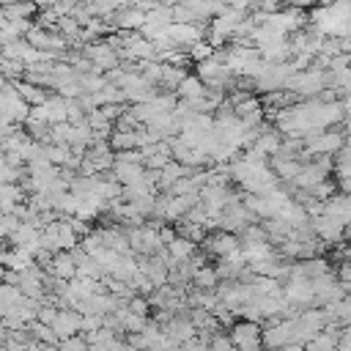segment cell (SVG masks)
<instances>
[{"label": "cell", "mask_w": 351, "mask_h": 351, "mask_svg": "<svg viewBox=\"0 0 351 351\" xmlns=\"http://www.w3.org/2000/svg\"><path fill=\"white\" fill-rule=\"evenodd\" d=\"M310 230L315 233L318 241H326L329 247H332V244H340L343 236H346V225H340L337 219H332V217H326V214L313 217V219H310Z\"/></svg>", "instance_id": "cell-7"}, {"label": "cell", "mask_w": 351, "mask_h": 351, "mask_svg": "<svg viewBox=\"0 0 351 351\" xmlns=\"http://www.w3.org/2000/svg\"><path fill=\"white\" fill-rule=\"evenodd\" d=\"M33 11H36V3H30V0H25V3H19V0H5L3 8H0L3 19H27Z\"/></svg>", "instance_id": "cell-19"}, {"label": "cell", "mask_w": 351, "mask_h": 351, "mask_svg": "<svg viewBox=\"0 0 351 351\" xmlns=\"http://www.w3.org/2000/svg\"><path fill=\"white\" fill-rule=\"evenodd\" d=\"M195 241H189V239H184V236H176L170 244H165V252H167V271L176 266V263H184L186 258H192L195 255Z\"/></svg>", "instance_id": "cell-12"}, {"label": "cell", "mask_w": 351, "mask_h": 351, "mask_svg": "<svg viewBox=\"0 0 351 351\" xmlns=\"http://www.w3.org/2000/svg\"><path fill=\"white\" fill-rule=\"evenodd\" d=\"M178 230H181V236L189 239V241H203V236H206V230H203L200 225H192V222H181Z\"/></svg>", "instance_id": "cell-28"}, {"label": "cell", "mask_w": 351, "mask_h": 351, "mask_svg": "<svg viewBox=\"0 0 351 351\" xmlns=\"http://www.w3.org/2000/svg\"><path fill=\"white\" fill-rule=\"evenodd\" d=\"M313 33L324 38H348V0H335L310 14Z\"/></svg>", "instance_id": "cell-1"}, {"label": "cell", "mask_w": 351, "mask_h": 351, "mask_svg": "<svg viewBox=\"0 0 351 351\" xmlns=\"http://www.w3.org/2000/svg\"><path fill=\"white\" fill-rule=\"evenodd\" d=\"M340 145H346V129L340 126L337 132H318L313 137H304V148H302V156L307 154V162L310 156H332Z\"/></svg>", "instance_id": "cell-3"}, {"label": "cell", "mask_w": 351, "mask_h": 351, "mask_svg": "<svg viewBox=\"0 0 351 351\" xmlns=\"http://www.w3.org/2000/svg\"><path fill=\"white\" fill-rule=\"evenodd\" d=\"M58 351H90V346L85 343L82 335H74V337H63V340H58Z\"/></svg>", "instance_id": "cell-25"}, {"label": "cell", "mask_w": 351, "mask_h": 351, "mask_svg": "<svg viewBox=\"0 0 351 351\" xmlns=\"http://www.w3.org/2000/svg\"><path fill=\"white\" fill-rule=\"evenodd\" d=\"M178 99H200L203 93H206V85L195 77V74H186L178 85H176V90H173Z\"/></svg>", "instance_id": "cell-17"}, {"label": "cell", "mask_w": 351, "mask_h": 351, "mask_svg": "<svg viewBox=\"0 0 351 351\" xmlns=\"http://www.w3.org/2000/svg\"><path fill=\"white\" fill-rule=\"evenodd\" d=\"M326 71L324 69H307V71H296L288 82L285 90H291L296 99H315L321 90H326Z\"/></svg>", "instance_id": "cell-2"}, {"label": "cell", "mask_w": 351, "mask_h": 351, "mask_svg": "<svg viewBox=\"0 0 351 351\" xmlns=\"http://www.w3.org/2000/svg\"><path fill=\"white\" fill-rule=\"evenodd\" d=\"M230 343L236 351H258L261 348V324L252 321H236L230 326Z\"/></svg>", "instance_id": "cell-5"}, {"label": "cell", "mask_w": 351, "mask_h": 351, "mask_svg": "<svg viewBox=\"0 0 351 351\" xmlns=\"http://www.w3.org/2000/svg\"><path fill=\"white\" fill-rule=\"evenodd\" d=\"M0 351H5V346H3V340H0Z\"/></svg>", "instance_id": "cell-35"}, {"label": "cell", "mask_w": 351, "mask_h": 351, "mask_svg": "<svg viewBox=\"0 0 351 351\" xmlns=\"http://www.w3.org/2000/svg\"><path fill=\"white\" fill-rule=\"evenodd\" d=\"M189 282L195 285V291H214V288L219 285V277H217L214 266H200V269L192 274Z\"/></svg>", "instance_id": "cell-20"}, {"label": "cell", "mask_w": 351, "mask_h": 351, "mask_svg": "<svg viewBox=\"0 0 351 351\" xmlns=\"http://www.w3.org/2000/svg\"><path fill=\"white\" fill-rule=\"evenodd\" d=\"M58 27H60V33H66L69 38H77V36H80V25H77L71 16H58Z\"/></svg>", "instance_id": "cell-29"}, {"label": "cell", "mask_w": 351, "mask_h": 351, "mask_svg": "<svg viewBox=\"0 0 351 351\" xmlns=\"http://www.w3.org/2000/svg\"><path fill=\"white\" fill-rule=\"evenodd\" d=\"M148 299H143L140 293H134L132 299H126V310L129 313H134V315H143V318H148Z\"/></svg>", "instance_id": "cell-27"}, {"label": "cell", "mask_w": 351, "mask_h": 351, "mask_svg": "<svg viewBox=\"0 0 351 351\" xmlns=\"http://www.w3.org/2000/svg\"><path fill=\"white\" fill-rule=\"evenodd\" d=\"M107 145H110V151H140V143H137V129L134 132H115L112 129V134L107 137Z\"/></svg>", "instance_id": "cell-18"}, {"label": "cell", "mask_w": 351, "mask_h": 351, "mask_svg": "<svg viewBox=\"0 0 351 351\" xmlns=\"http://www.w3.org/2000/svg\"><path fill=\"white\" fill-rule=\"evenodd\" d=\"M318 3H321V5H329V3H335V0H318Z\"/></svg>", "instance_id": "cell-34"}, {"label": "cell", "mask_w": 351, "mask_h": 351, "mask_svg": "<svg viewBox=\"0 0 351 351\" xmlns=\"http://www.w3.org/2000/svg\"><path fill=\"white\" fill-rule=\"evenodd\" d=\"M0 263H5L8 266V271H25V269H30L33 263H36V258L27 252V250H22V247H14V250H8V252H0Z\"/></svg>", "instance_id": "cell-15"}, {"label": "cell", "mask_w": 351, "mask_h": 351, "mask_svg": "<svg viewBox=\"0 0 351 351\" xmlns=\"http://www.w3.org/2000/svg\"><path fill=\"white\" fill-rule=\"evenodd\" d=\"M203 247L208 255L214 258H225L228 252L239 250V239L233 233H225V230H214V233H206L203 236Z\"/></svg>", "instance_id": "cell-10"}, {"label": "cell", "mask_w": 351, "mask_h": 351, "mask_svg": "<svg viewBox=\"0 0 351 351\" xmlns=\"http://www.w3.org/2000/svg\"><path fill=\"white\" fill-rule=\"evenodd\" d=\"M96 329H101V315H82L80 318V332H96Z\"/></svg>", "instance_id": "cell-30"}, {"label": "cell", "mask_w": 351, "mask_h": 351, "mask_svg": "<svg viewBox=\"0 0 351 351\" xmlns=\"http://www.w3.org/2000/svg\"><path fill=\"white\" fill-rule=\"evenodd\" d=\"M162 326V335L165 337H170L176 346H181V343H186V340H192L197 332H195V326H192V321L186 318V315H170L165 324H159Z\"/></svg>", "instance_id": "cell-9"}, {"label": "cell", "mask_w": 351, "mask_h": 351, "mask_svg": "<svg viewBox=\"0 0 351 351\" xmlns=\"http://www.w3.org/2000/svg\"><path fill=\"white\" fill-rule=\"evenodd\" d=\"M277 351H304V348H302V343H285V346L277 348Z\"/></svg>", "instance_id": "cell-33"}, {"label": "cell", "mask_w": 351, "mask_h": 351, "mask_svg": "<svg viewBox=\"0 0 351 351\" xmlns=\"http://www.w3.org/2000/svg\"><path fill=\"white\" fill-rule=\"evenodd\" d=\"M299 167H302L299 159H271V173L277 176V181H293Z\"/></svg>", "instance_id": "cell-21"}, {"label": "cell", "mask_w": 351, "mask_h": 351, "mask_svg": "<svg viewBox=\"0 0 351 351\" xmlns=\"http://www.w3.org/2000/svg\"><path fill=\"white\" fill-rule=\"evenodd\" d=\"M211 55H214V47H211L208 41H195V44L186 47V58L195 60V63H200V60H206V58H211Z\"/></svg>", "instance_id": "cell-24"}, {"label": "cell", "mask_w": 351, "mask_h": 351, "mask_svg": "<svg viewBox=\"0 0 351 351\" xmlns=\"http://www.w3.org/2000/svg\"><path fill=\"white\" fill-rule=\"evenodd\" d=\"M282 299L291 307H307L313 304V282L302 274H288L285 285H282Z\"/></svg>", "instance_id": "cell-4"}, {"label": "cell", "mask_w": 351, "mask_h": 351, "mask_svg": "<svg viewBox=\"0 0 351 351\" xmlns=\"http://www.w3.org/2000/svg\"><path fill=\"white\" fill-rule=\"evenodd\" d=\"M206 346H208V351H236L233 343H230V337L228 335H219V332H214L211 337H206Z\"/></svg>", "instance_id": "cell-26"}, {"label": "cell", "mask_w": 351, "mask_h": 351, "mask_svg": "<svg viewBox=\"0 0 351 351\" xmlns=\"http://www.w3.org/2000/svg\"><path fill=\"white\" fill-rule=\"evenodd\" d=\"M321 214H326V217L337 219L340 225H348V219H351V206H348V197L340 192V195H335V197L324 200V211H321Z\"/></svg>", "instance_id": "cell-14"}, {"label": "cell", "mask_w": 351, "mask_h": 351, "mask_svg": "<svg viewBox=\"0 0 351 351\" xmlns=\"http://www.w3.org/2000/svg\"><path fill=\"white\" fill-rule=\"evenodd\" d=\"M285 3H288V8H299V11H302V8L310 5L313 0H285Z\"/></svg>", "instance_id": "cell-32"}, {"label": "cell", "mask_w": 351, "mask_h": 351, "mask_svg": "<svg viewBox=\"0 0 351 351\" xmlns=\"http://www.w3.org/2000/svg\"><path fill=\"white\" fill-rule=\"evenodd\" d=\"M25 41H27L33 49H38V52H55V55H63V49H66V38H63V36L49 33V30L38 27V25H33V27L25 33Z\"/></svg>", "instance_id": "cell-6"}, {"label": "cell", "mask_w": 351, "mask_h": 351, "mask_svg": "<svg viewBox=\"0 0 351 351\" xmlns=\"http://www.w3.org/2000/svg\"><path fill=\"white\" fill-rule=\"evenodd\" d=\"M47 271H49V277L69 282V280L74 277V271H77L71 252H55V255L49 258V263H47Z\"/></svg>", "instance_id": "cell-13"}, {"label": "cell", "mask_w": 351, "mask_h": 351, "mask_svg": "<svg viewBox=\"0 0 351 351\" xmlns=\"http://www.w3.org/2000/svg\"><path fill=\"white\" fill-rule=\"evenodd\" d=\"M184 77H186L184 66H170V63H162V71H159V85H165V88H173V90H176V85H178Z\"/></svg>", "instance_id": "cell-23"}, {"label": "cell", "mask_w": 351, "mask_h": 351, "mask_svg": "<svg viewBox=\"0 0 351 351\" xmlns=\"http://www.w3.org/2000/svg\"><path fill=\"white\" fill-rule=\"evenodd\" d=\"M143 11H137V8H121V11H115L112 14V19H115V27L121 30V33H129V30H140L143 27Z\"/></svg>", "instance_id": "cell-16"}, {"label": "cell", "mask_w": 351, "mask_h": 351, "mask_svg": "<svg viewBox=\"0 0 351 351\" xmlns=\"http://www.w3.org/2000/svg\"><path fill=\"white\" fill-rule=\"evenodd\" d=\"M14 129H16V123H11V121H8V118L0 112V140H3V137H8Z\"/></svg>", "instance_id": "cell-31"}, {"label": "cell", "mask_w": 351, "mask_h": 351, "mask_svg": "<svg viewBox=\"0 0 351 351\" xmlns=\"http://www.w3.org/2000/svg\"><path fill=\"white\" fill-rule=\"evenodd\" d=\"M143 173H145V167L143 165H134V162H112V167H110V178L115 184H121V186L137 184L143 178Z\"/></svg>", "instance_id": "cell-11"}, {"label": "cell", "mask_w": 351, "mask_h": 351, "mask_svg": "<svg viewBox=\"0 0 351 351\" xmlns=\"http://www.w3.org/2000/svg\"><path fill=\"white\" fill-rule=\"evenodd\" d=\"M80 318H82V315H80L77 310H71V307H60V310L55 313L49 329L55 332L58 340H63V337H74V335H80Z\"/></svg>", "instance_id": "cell-8"}, {"label": "cell", "mask_w": 351, "mask_h": 351, "mask_svg": "<svg viewBox=\"0 0 351 351\" xmlns=\"http://www.w3.org/2000/svg\"><path fill=\"white\" fill-rule=\"evenodd\" d=\"M27 335H30V340H36V343H41V346H58V337H55V332H52L47 324L30 321V324H27Z\"/></svg>", "instance_id": "cell-22"}]
</instances>
